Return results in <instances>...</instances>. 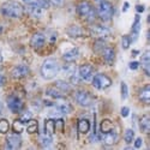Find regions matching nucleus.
Here are the masks:
<instances>
[{
	"instance_id": "nucleus-1",
	"label": "nucleus",
	"mask_w": 150,
	"mask_h": 150,
	"mask_svg": "<svg viewBox=\"0 0 150 150\" xmlns=\"http://www.w3.org/2000/svg\"><path fill=\"white\" fill-rule=\"evenodd\" d=\"M0 11L5 17H10V18H21L24 13V7L15 1V0H8V1H5L1 7H0Z\"/></svg>"
},
{
	"instance_id": "nucleus-27",
	"label": "nucleus",
	"mask_w": 150,
	"mask_h": 150,
	"mask_svg": "<svg viewBox=\"0 0 150 150\" xmlns=\"http://www.w3.org/2000/svg\"><path fill=\"white\" fill-rule=\"evenodd\" d=\"M54 84H55V88H57V89H59L61 93H67V91H70V90H71L70 84H69V83H66L65 81H57Z\"/></svg>"
},
{
	"instance_id": "nucleus-10",
	"label": "nucleus",
	"mask_w": 150,
	"mask_h": 150,
	"mask_svg": "<svg viewBox=\"0 0 150 150\" xmlns=\"http://www.w3.org/2000/svg\"><path fill=\"white\" fill-rule=\"evenodd\" d=\"M29 73H30L29 66L21 64V65H17L16 67H13V70H12V72H11V76L13 78H16V79H21V78L27 77Z\"/></svg>"
},
{
	"instance_id": "nucleus-9",
	"label": "nucleus",
	"mask_w": 150,
	"mask_h": 150,
	"mask_svg": "<svg viewBox=\"0 0 150 150\" xmlns=\"http://www.w3.org/2000/svg\"><path fill=\"white\" fill-rule=\"evenodd\" d=\"M21 145H22V138H21L19 133L10 134L6 138V143H5V148L6 149L16 150V149H19Z\"/></svg>"
},
{
	"instance_id": "nucleus-31",
	"label": "nucleus",
	"mask_w": 150,
	"mask_h": 150,
	"mask_svg": "<svg viewBox=\"0 0 150 150\" xmlns=\"http://www.w3.org/2000/svg\"><path fill=\"white\" fill-rule=\"evenodd\" d=\"M124 139H125V142H126L127 144L132 143V142H133V139H134V131H133V130H131V129H127L126 131H125Z\"/></svg>"
},
{
	"instance_id": "nucleus-22",
	"label": "nucleus",
	"mask_w": 150,
	"mask_h": 150,
	"mask_svg": "<svg viewBox=\"0 0 150 150\" xmlns=\"http://www.w3.org/2000/svg\"><path fill=\"white\" fill-rule=\"evenodd\" d=\"M139 100L142 102H144L145 105L150 103V86H149V84H146L139 91Z\"/></svg>"
},
{
	"instance_id": "nucleus-6",
	"label": "nucleus",
	"mask_w": 150,
	"mask_h": 150,
	"mask_svg": "<svg viewBox=\"0 0 150 150\" xmlns=\"http://www.w3.org/2000/svg\"><path fill=\"white\" fill-rule=\"evenodd\" d=\"M7 107L13 113H21L24 108V103L17 95H11L7 98Z\"/></svg>"
},
{
	"instance_id": "nucleus-15",
	"label": "nucleus",
	"mask_w": 150,
	"mask_h": 150,
	"mask_svg": "<svg viewBox=\"0 0 150 150\" xmlns=\"http://www.w3.org/2000/svg\"><path fill=\"white\" fill-rule=\"evenodd\" d=\"M102 57H103V59H105V61L107 62V64L112 65L114 62V60H115V52H114V49L110 48V47H105L102 49Z\"/></svg>"
},
{
	"instance_id": "nucleus-51",
	"label": "nucleus",
	"mask_w": 150,
	"mask_h": 150,
	"mask_svg": "<svg viewBox=\"0 0 150 150\" xmlns=\"http://www.w3.org/2000/svg\"><path fill=\"white\" fill-rule=\"evenodd\" d=\"M24 1H25V0H24Z\"/></svg>"
},
{
	"instance_id": "nucleus-33",
	"label": "nucleus",
	"mask_w": 150,
	"mask_h": 150,
	"mask_svg": "<svg viewBox=\"0 0 150 150\" xmlns=\"http://www.w3.org/2000/svg\"><path fill=\"white\" fill-rule=\"evenodd\" d=\"M13 131L16 132V133H21V132H23V130H24V122L19 119V120H16L15 122H13Z\"/></svg>"
},
{
	"instance_id": "nucleus-30",
	"label": "nucleus",
	"mask_w": 150,
	"mask_h": 150,
	"mask_svg": "<svg viewBox=\"0 0 150 150\" xmlns=\"http://www.w3.org/2000/svg\"><path fill=\"white\" fill-rule=\"evenodd\" d=\"M112 129H114V125H113V122H112L110 120H102V122H101V132L102 133H105V132H108V131H110Z\"/></svg>"
},
{
	"instance_id": "nucleus-5",
	"label": "nucleus",
	"mask_w": 150,
	"mask_h": 150,
	"mask_svg": "<svg viewBox=\"0 0 150 150\" xmlns=\"http://www.w3.org/2000/svg\"><path fill=\"white\" fill-rule=\"evenodd\" d=\"M93 77H94L93 78V85L98 90L107 89L112 85V79L108 76H106V74H103V73H97Z\"/></svg>"
},
{
	"instance_id": "nucleus-2",
	"label": "nucleus",
	"mask_w": 150,
	"mask_h": 150,
	"mask_svg": "<svg viewBox=\"0 0 150 150\" xmlns=\"http://www.w3.org/2000/svg\"><path fill=\"white\" fill-rule=\"evenodd\" d=\"M60 71V65L54 59H46L41 66V74L45 79H53Z\"/></svg>"
},
{
	"instance_id": "nucleus-28",
	"label": "nucleus",
	"mask_w": 150,
	"mask_h": 150,
	"mask_svg": "<svg viewBox=\"0 0 150 150\" xmlns=\"http://www.w3.org/2000/svg\"><path fill=\"white\" fill-rule=\"evenodd\" d=\"M27 122H28V125H27V131H28L29 133H35V132H37V130H39V124H37L36 120L29 119Z\"/></svg>"
},
{
	"instance_id": "nucleus-24",
	"label": "nucleus",
	"mask_w": 150,
	"mask_h": 150,
	"mask_svg": "<svg viewBox=\"0 0 150 150\" xmlns=\"http://www.w3.org/2000/svg\"><path fill=\"white\" fill-rule=\"evenodd\" d=\"M52 142H53L52 136H49L47 133H42L40 136V144L42 148H49L52 145Z\"/></svg>"
},
{
	"instance_id": "nucleus-16",
	"label": "nucleus",
	"mask_w": 150,
	"mask_h": 150,
	"mask_svg": "<svg viewBox=\"0 0 150 150\" xmlns=\"http://www.w3.org/2000/svg\"><path fill=\"white\" fill-rule=\"evenodd\" d=\"M139 30H141V22H139V15L136 16V19H134V23L132 24V29H131V42H134L137 40V37L139 35Z\"/></svg>"
},
{
	"instance_id": "nucleus-18",
	"label": "nucleus",
	"mask_w": 150,
	"mask_h": 150,
	"mask_svg": "<svg viewBox=\"0 0 150 150\" xmlns=\"http://www.w3.org/2000/svg\"><path fill=\"white\" fill-rule=\"evenodd\" d=\"M78 55H79L78 49L77 48H72V49H70V51H67V52H65L64 54H62V58H64V60L66 62H73L78 58Z\"/></svg>"
},
{
	"instance_id": "nucleus-23",
	"label": "nucleus",
	"mask_w": 150,
	"mask_h": 150,
	"mask_svg": "<svg viewBox=\"0 0 150 150\" xmlns=\"http://www.w3.org/2000/svg\"><path fill=\"white\" fill-rule=\"evenodd\" d=\"M77 129H78V132H79V133H88L89 130H90V122H89V120L81 119V120L78 121Z\"/></svg>"
},
{
	"instance_id": "nucleus-3",
	"label": "nucleus",
	"mask_w": 150,
	"mask_h": 150,
	"mask_svg": "<svg viewBox=\"0 0 150 150\" xmlns=\"http://www.w3.org/2000/svg\"><path fill=\"white\" fill-rule=\"evenodd\" d=\"M77 13L79 15V17H82L84 21L86 22H94L96 18V11L93 7V5L86 1V0H83L77 5Z\"/></svg>"
},
{
	"instance_id": "nucleus-49",
	"label": "nucleus",
	"mask_w": 150,
	"mask_h": 150,
	"mask_svg": "<svg viewBox=\"0 0 150 150\" xmlns=\"http://www.w3.org/2000/svg\"><path fill=\"white\" fill-rule=\"evenodd\" d=\"M0 31H1V27H0Z\"/></svg>"
},
{
	"instance_id": "nucleus-25",
	"label": "nucleus",
	"mask_w": 150,
	"mask_h": 150,
	"mask_svg": "<svg viewBox=\"0 0 150 150\" xmlns=\"http://www.w3.org/2000/svg\"><path fill=\"white\" fill-rule=\"evenodd\" d=\"M27 8L30 12V15L34 16L35 18H41L43 16V13H45V11H46V10H43L41 7H36V6H27Z\"/></svg>"
},
{
	"instance_id": "nucleus-7",
	"label": "nucleus",
	"mask_w": 150,
	"mask_h": 150,
	"mask_svg": "<svg viewBox=\"0 0 150 150\" xmlns=\"http://www.w3.org/2000/svg\"><path fill=\"white\" fill-rule=\"evenodd\" d=\"M89 33L93 37H96V39H106V37L110 35V30L107 27L98 25V24H95V25L90 27Z\"/></svg>"
},
{
	"instance_id": "nucleus-39",
	"label": "nucleus",
	"mask_w": 150,
	"mask_h": 150,
	"mask_svg": "<svg viewBox=\"0 0 150 150\" xmlns=\"http://www.w3.org/2000/svg\"><path fill=\"white\" fill-rule=\"evenodd\" d=\"M120 112H121V117L126 118V117L129 115V113H130V108H129V107H122Z\"/></svg>"
},
{
	"instance_id": "nucleus-14",
	"label": "nucleus",
	"mask_w": 150,
	"mask_h": 150,
	"mask_svg": "<svg viewBox=\"0 0 150 150\" xmlns=\"http://www.w3.org/2000/svg\"><path fill=\"white\" fill-rule=\"evenodd\" d=\"M102 139H103V142H105L107 145H112V144H115V143L118 142L119 134H118V132H117L114 129H112L110 131L102 133Z\"/></svg>"
},
{
	"instance_id": "nucleus-42",
	"label": "nucleus",
	"mask_w": 150,
	"mask_h": 150,
	"mask_svg": "<svg viewBox=\"0 0 150 150\" xmlns=\"http://www.w3.org/2000/svg\"><path fill=\"white\" fill-rule=\"evenodd\" d=\"M133 141H134V139H133ZM142 144H143L142 138H137V139L134 141V148H136V149H139V148L142 146Z\"/></svg>"
},
{
	"instance_id": "nucleus-40",
	"label": "nucleus",
	"mask_w": 150,
	"mask_h": 150,
	"mask_svg": "<svg viewBox=\"0 0 150 150\" xmlns=\"http://www.w3.org/2000/svg\"><path fill=\"white\" fill-rule=\"evenodd\" d=\"M49 4H53L55 6H61L62 4H64V0H48Z\"/></svg>"
},
{
	"instance_id": "nucleus-44",
	"label": "nucleus",
	"mask_w": 150,
	"mask_h": 150,
	"mask_svg": "<svg viewBox=\"0 0 150 150\" xmlns=\"http://www.w3.org/2000/svg\"><path fill=\"white\" fill-rule=\"evenodd\" d=\"M5 83V77L3 76V74H0V86H3Z\"/></svg>"
},
{
	"instance_id": "nucleus-46",
	"label": "nucleus",
	"mask_w": 150,
	"mask_h": 150,
	"mask_svg": "<svg viewBox=\"0 0 150 150\" xmlns=\"http://www.w3.org/2000/svg\"><path fill=\"white\" fill-rule=\"evenodd\" d=\"M95 1H98L100 3V1H102V0H95Z\"/></svg>"
},
{
	"instance_id": "nucleus-12",
	"label": "nucleus",
	"mask_w": 150,
	"mask_h": 150,
	"mask_svg": "<svg viewBox=\"0 0 150 150\" xmlns=\"http://www.w3.org/2000/svg\"><path fill=\"white\" fill-rule=\"evenodd\" d=\"M45 42H46V36L41 33H36L31 36L30 39V46L31 48L34 49H40L45 46Z\"/></svg>"
},
{
	"instance_id": "nucleus-35",
	"label": "nucleus",
	"mask_w": 150,
	"mask_h": 150,
	"mask_svg": "<svg viewBox=\"0 0 150 150\" xmlns=\"http://www.w3.org/2000/svg\"><path fill=\"white\" fill-rule=\"evenodd\" d=\"M120 93H121V98H122V100H126V98H127V95H129V88H127L126 83L121 82V84H120Z\"/></svg>"
},
{
	"instance_id": "nucleus-37",
	"label": "nucleus",
	"mask_w": 150,
	"mask_h": 150,
	"mask_svg": "<svg viewBox=\"0 0 150 150\" xmlns=\"http://www.w3.org/2000/svg\"><path fill=\"white\" fill-rule=\"evenodd\" d=\"M105 48V42L102 41V39H98L95 43V51H102Z\"/></svg>"
},
{
	"instance_id": "nucleus-8",
	"label": "nucleus",
	"mask_w": 150,
	"mask_h": 150,
	"mask_svg": "<svg viewBox=\"0 0 150 150\" xmlns=\"http://www.w3.org/2000/svg\"><path fill=\"white\" fill-rule=\"evenodd\" d=\"M74 98H76L77 103L82 107H89L93 102V98L89 95V93L84 90H78L74 93Z\"/></svg>"
},
{
	"instance_id": "nucleus-20",
	"label": "nucleus",
	"mask_w": 150,
	"mask_h": 150,
	"mask_svg": "<svg viewBox=\"0 0 150 150\" xmlns=\"http://www.w3.org/2000/svg\"><path fill=\"white\" fill-rule=\"evenodd\" d=\"M139 127L144 133H150V117H149V114H144L141 118Z\"/></svg>"
},
{
	"instance_id": "nucleus-32",
	"label": "nucleus",
	"mask_w": 150,
	"mask_h": 150,
	"mask_svg": "<svg viewBox=\"0 0 150 150\" xmlns=\"http://www.w3.org/2000/svg\"><path fill=\"white\" fill-rule=\"evenodd\" d=\"M10 129V122L6 119H0V133H7Z\"/></svg>"
},
{
	"instance_id": "nucleus-50",
	"label": "nucleus",
	"mask_w": 150,
	"mask_h": 150,
	"mask_svg": "<svg viewBox=\"0 0 150 150\" xmlns=\"http://www.w3.org/2000/svg\"><path fill=\"white\" fill-rule=\"evenodd\" d=\"M0 69H1V65H0Z\"/></svg>"
},
{
	"instance_id": "nucleus-26",
	"label": "nucleus",
	"mask_w": 150,
	"mask_h": 150,
	"mask_svg": "<svg viewBox=\"0 0 150 150\" xmlns=\"http://www.w3.org/2000/svg\"><path fill=\"white\" fill-rule=\"evenodd\" d=\"M55 132V125H54V120L48 119L45 121V133L53 136V133Z\"/></svg>"
},
{
	"instance_id": "nucleus-45",
	"label": "nucleus",
	"mask_w": 150,
	"mask_h": 150,
	"mask_svg": "<svg viewBox=\"0 0 150 150\" xmlns=\"http://www.w3.org/2000/svg\"><path fill=\"white\" fill-rule=\"evenodd\" d=\"M127 10H129V3H125V4H124V10H122V11H124V12H126Z\"/></svg>"
},
{
	"instance_id": "nucleus-48",
	"label": "nucleus",
	"mask_w": 150,
	"mask_h": 150,
	"mask_svg": "<svg viewBox=\"0 0 150 150\" xmlns=\"http://www.w3.org/2000/svg\"><path fill=\"white\" fill-rule=\"evenodd\" d=\"M0 62H1V55H0Z\"/></svg>"
},
{
	"instance_id": "nucleus-4",
	"label": "nucleus",
	"mask_w": 150,
	"mask_h": 150,
	"mask_svg": "<svg viewBox=\"0 0 150 150\" xmlns=\"http://www.w3.org/2000/svg\"><path fill=\"white\" fill-rule=\"evenodd\" d=\"M97 16L100 17V19L103 21V22H107L109 21L114 15V7L110 3L106 1V0H102V1L98 3V7H97V11H96Z\"/></svg>"
},
{
	"instance_id": "nucleus-29",
	"label": "nucleus",
	"mask_w": 150,
	"mask_h": 150,
	"mask_svg": "<svg viewBox=\"0 0 150 150\" xmlns=\"http://www.w3.org/2000/svg\"><path fill=\"white\" fill-rule=\"evenodd\" d=\"M47 94L51 96V97L55 98V100L64 97V95L61 94V91H60L59 89H55V88H48V89H47Z\"/></svg>"
},
{
	"instance_id": "nucleus-38",
	"label": "nucleus",
	"mask_w": 150,
	"mask_h": 150,
	"mask_svg": "<svg viewBox=\"0 0 150 150\" xmlns=\"http://www.w3.org/2000/svg\"><path fill=\"white\" fill-rule=\"evenodd\" d=\"M54 125H55V130L62 131V129H64V120H62V119H58L57 121H54Z\"/></svg>"
},
{
	"instance_id": "nucleus-19",
	"label": "nucleus",
	"mask_w": 150,
	"mask_h": 150,
	"mask_svg": "<svg viewBox=\"0 0 150 150\" xmlns=\"http://www.w3.org/2000/svg\"><path fill=\"white\" fill-rule=\"evenodd\" d=\"M27 6H36V7H41L43 10L49 8V1L48 0H25Z\"/></svg>"
},
{
	"instance_id": "nucleus-43",
	"label": "nucleus",
	"mask_w": 150,
	"mask_h": 150,
	"mask_svg": "<svg viewBox=\"0 0 150 150\" xmlns=\"http://www.w3.org/2000/svg\"><path fill=\"white\" fill-rule=\"evenodd\" d=\"M136 8H137V12H143L144 11V6L143 5H137Z\"/></svg>"
},
{
	"instance_id": "nucleus-47",
	"label": "nucleus",
	"mask_w": 150,
	"mask_h": 150,
	"mask_svg": "<svg viewBox=\"0 0 150 150\" xmlns=\"http://www.w3.org/2000/svg\"><path fill=\"white\" fill-rule=\"evenodd\" d=\"M0 112H1V103H0Z\"/></svg>"
},
{
	"instance_id": "nucleus-11",
	"label": "nucleus",
	"mask_w": 150,
	"mask_h": 150,
	"mask_svg": "<svg viewBox=\"0 0 150 150\" xmlns=\"http://www.w3.org/2000/svg\"><path fill=\"white\" fill-rule=\"evenodd\" d=\"M78 76L83 81H90L94 76V67L91 65H88V64L82 65L78 70Z\"/></svg>"
},
{
	"instance_id": "nucleus-17",
	"label": "nucleus",
	"mask_w": 150,
	"mask_h": 150,
	"mask_svg": "<svg viewBox=\"0 0 150 150\" xmlns=\"http://www.w3.org/2000/svg\"><path fill=\"white\" fill-rule=\"evenodd\" d=\"M66 33L70 37H82L84 35V30L79 25H70L66 29Z\"/></svg>"
},
{
	"instance_id": "nucleus-41",
	"label": "nucleus",
	"mask_w": 150,
	"mask_h": 150,
	"mask_svg": "<svg viewBox=\"0 0 150 150\" xmlns=\"http://www.w3.org/2000/svg\"><path fill=\"white\" fill-rule=\"evenodd\" d=\"M139 67V62L138 61H131L130 62V69L131 70H137Z\"/></svg>"
},
{
	"instance_id": "nucleus-36",
	"label": "nucleus",
	"mask_w": 150,
	"mask_h": 150,
	"mask_svg": "<svg viewBox=\"0 0 150 150\" xmlns=\"http://www.w3.org/2000/svg\"><path fill=\"white\" fill-rule=\"evenodd\" d=\"M131 43H132V42H131V39H130L129 35H124V36L121 37V46H122L124 49H127Z\"/></svg>"
},
{
	"instance_id": "nucleus-34",
	"label": "nucleus",
	"mask_w": 150,
	"mask_h": 150,
	"mask_svg": "<svg viewBox=\"0 0 150 150\" xmlns=\"http://www.w3.org/2000/svg\"><path fill=\"white\" fill-rule=\"evenodd\" d=\"M62 70H64V72L66 74H69V76H71V74H73L74 72H76V66L72 65L71 62H67V64L62 67Z\"/></svg>"
},
{
	"instance_id": "nucleus-13",
	"label": "nucleus",
	"mask_w": 150,
	"mask_h": 150,
	"mask_svg": "<svg viewBox=\"0 0 150 150\" xmlns=\"http://www.w3.org/2000/svg\"><path fill=\"white\" fill-rule=\"evenodd\" d=\"M55 107H57V109L60 112V114H69V113H71L72 109H73L72 106H71V103L67 102V101H65L64 97L57 100Z\"/></svg>"
},
{
	"instance_id": "nucleus-21",
	"label": "nucleus",
	"mask_w": 150,
	"mask_h": 150,
	"mask_svg": "<svg viewBox=\"0 0 150 150\" xmlns=\"http://www.w3.org/2000/svg\"><path fill=\"white\" fill-rule=\"evenodd\" d=\"M141 64H142V69L145 71V74H146V76H149V74H150V71H149V67H150V57H149V51H145V52H144V54L142 55Z\"/></svg>"
}]
</instances>
